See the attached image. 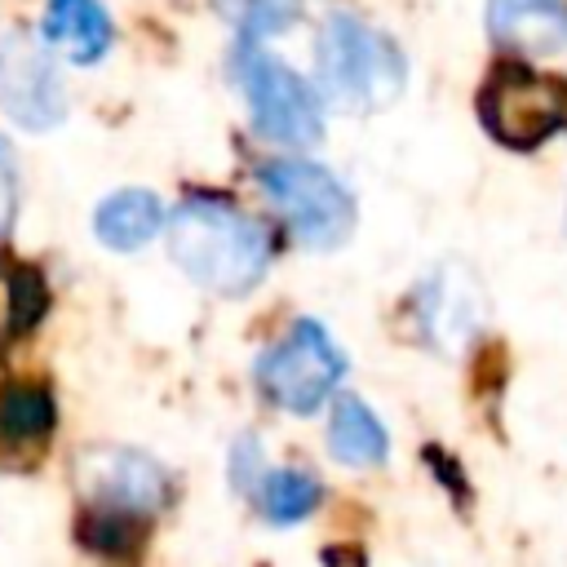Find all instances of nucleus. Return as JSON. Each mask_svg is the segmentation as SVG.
Returning a JSON list of instances; mask_svg holds the SVG:
<instances>
[{
	"label": "nucleus",
	"mask_w": 567,
	"mask_h": 567,
	"mask_svg": "<svg viewBox=\"0 0 567 567\" xmlns=\"http://www.w3.org/2000/svg\"><path fill=\"white\" fill-rule=\"evenodd\" d=\"M168 252L186 279L217 297H248L275 257L270 230L221 195H190L168 217Z\"/></svg>",
	"instance_id": "1"
},
{
	"label": "nucleus",
	"mask_w": 567,
	"mask_h": 567,
	"mask_svg": "<svg viewBox=\"0 0 567 567\" xmlns=\"http://www.w3.org/2000/svg\"><path fill=\"white\" fill-rule=\"evenodd\" d=\"M315 89L346 115H372L403 97L408 58L381 27L354 13H332L315 40Z\"/></svg>",
	"instance_id": "2"
},
{
	"label": "nucleus",
	"mask_w": 567,
	"mask_h": 567,
	"mask_svg": "<svg viewBox=\"0 0 567 567\" xmlns=\"http://www.w3.org/2000/svg\"><path fill=\"white\" fill-rule=\"evenodd\" d=\"M257 186L306 248L332 252L354 235L359 208L332 168H323L315 159H297V155L284 159L279 155V159H266L257 168Z\"/></svg>",
	"instance_id": "3"
},
{
	"label": "nucleus",
	"mask_w": 567,
	"mask_h": 567,
	"mask_svg": "<svg viewBox=\"0 0 567 567\" xmlns=\"http://www.w3.org/2000/svg\"><path fill=\"white\" fill-rule=\"evenodd\" d=\"M346 350L332 341V332L319 319H297L275 346L261 350L252 377L270 408L315 416L346 381Z\"/></svg>",
	"instance_id": "4"
},
{
	"label": "nucleus",
	"mask_w": 567,
	"mask_h": 567,
	"mask_svg": "<svg viewBox=\"0 0 567 567\" xmlns=\"http://www.w3.org/2000/svg\"><path fill=\"white\" fill-rule=\"evenodd\" d=\"M239 89L252 115V128L279 146H315L323 137V97L288 62L244 40L239 49Z\"/></svg>",
	"instance_id": "5"
},
{
	"label": "nucleus",
	"mask_w": 567,
	"mask_h": 567,
	"mask_svg": "<svg viewBox=\"0 0 567 567\" xmlns=\"http://www.w3.org/2000/svg\"><path fill=\"white\" fill-rule=\"evenodd\" d=\"M75 487L89 514H120V518H155L173 501V474L142 447L124 443H93L75 456Z\"/></svg>",
	"instance_id": "6"
},
{
	"label": "nucleus",
	"mask_w": 567,
	"mask_h": 567,
	"mask_svg": "<svg viewBox=\"0 0 567 567\" xmlns=\"http://www.w3.org/2000/svg\"><path fill=\"white\" fill-rule=\"evenodd\" d=\"M478 120L496 142L532 151L567 124V93L554 80L536 75L523 58H514L487 75L478 93Z\"/></svg>",
	"instance_id": "7"
},
{
	"label": "nucleus",
	"mask_w": 567,
	"mask_h": 567,
	"mask_svg": "<svg viewBox=\"0 0 567 567\" xmlns=\"http://www.w3.org/2000/svg\"><path fill=\"white\" fill-rule=\"evenodd\" d=\"M0 111L31 133H49L66 115L58 66L27 31L9 22H0Z\"/></svg>",
	"instance_id": "8"
},
{
	"label": "nucleus",
	"mask_w": 567,
	"mask_h": 567,
	"mask_svg": "<svg viewBox=\"0 0 567 567\" xmlns=\"http://www.w3.org/2000/svg\"><path fill=\"white\" fill-rule=\"evenodd\" d=\"M412 310L421 341L443 354H456L483 328V288L465 266H439L430 279H421Z\"/></svg>",
	"instance_id": "9"
},
{
	"label": "nucleus",
	"mask_w": 567,
	"mask_h": 567,
	"mask_svg": "<svg viewBox=\"0 0 567 567\" xmlns=\"http://www.w3.org/2000/svg\"><path fill=\"white\" fill-rule=\"evenodd\" d=\"M58 430L53 394L35 381L0 390V470H35Z\"/></svg>",
	"instance_id": "10"
},
{
	"label": "nucleus",
	"mask_w": 567,
	"mask_h": 567,
	"mask_svg": "<svg viewBox=\"0 0 567 567\" xmlns=\"http://www.w3.org/2000/svg\"><path fill=\"white\" fill-rule=\"evenodd\" d=\"M487 31L509 58L567 49V0H487Z\"/></svg>",
	"instance_id": "11"
},
{
	"label": "nucleus",
	"mask_w": 567,
	"mask_h": 567,
	"mask_svg": "<svg viewBox=\"0 0 567 567\" xmlns=\"http://www.w3.org/2000/svg\"><path fill=\"white\" fill-rule=\"evenodd\" d=\"M40 35L49 49L71 58L75 66H93L111 53L115 27L102 0H49L40 18Z\"/></svg>",
	"instance_id": "12"
},
{
	"label": "nucleus",
	"mask_w": 567,
	"mask_h": 567,
	"mask_svg": "<svg viewBox=\"0 0 567 567\" xmlns=\"http://www.w3.org/2000/svg\"><path fill=\"white\" fill-rule=\"evenodd\" d=\"M93 230H97V244H106L115 252H137L164 230V204L155 190L124 186L97 204Z\"/></svg>",
	"instance_id": "13"
},
{
	"label": "nucleus",
	"mask_w": 567,
	"mask_h": 567,
	"mask_svg": "<svg viewBox=\"0 0 567 567\" xmlns=\"http://www.w3.org/2000/svg\"><path fill=\"white\" fill-rule=\"evenodd\" d=\"M328 456L350 465V470H372L390 456V434L363 399L341 394L332 403V412H328Z\"/></svg>",
	"instance_id": "14"
},
{
	"label": "nucleus",
	"mask_w": 567,
	"mask_h": 567,
	"mask_svg": "<svg viewBox=\"0 0 567 567\" xmlns=\"http://www.w3.org/2000/svg\"><path fill=\"white\" fill-rule=\"evenodd\" d=\"M44 306H49V288H44L40 270L27 261L0 257V346L31 332L40 323Z\"/></svg>",
	"instance_id": "15"
},
{
	"label": "nucleus",
	"mask_w": 567,
	"mask_h": 567,
	"mask_svg": "<svg viewBox=\"0 0 567 567\" xmlns=\"http://www.w3.org/2000/svg\"><path fill=\"white\" fill-rule=\"evenodd\" d=\"M257 501H261V514L275 527H292V523H301V518H310L319 509L323 487L306 470H270L257 483Z\"/></svg>",
	"instance_id": "16"
},
{
	"label": "nucleus",
	"mask_w": 567,
	"mask_h": 567,
	"mask_svg": "<svg viewBox=\"0 0 567 567\" xmlns=\"http://www.w3.org/2000/svg\"><path fill=\"white\" fill-rule=\"evenodd\" d=\"M230 27H239L244 40H261L275 31H288L301 13V0H213Z\"/></svg>",
	"instance_id": "17"
},
{
	"label": "nucleus",
	"mask_w": 567,
	"mask_h": 567,
	"mask_svg": "<svg viewBox=\"0 0 567 567\" xmlns=\"http://www.w3.org/2000/svg\"><path fill=\"white\" fill-rule=\"evenodd\" d=\"M261 447H257V439L252 434H239L235 439V447H230V483H235V492H257V483H261Z\"/></svg>",
	"instance_id": "18"
},
{
	"label": "nucleus",
	"mask_w": 567,
	"mask_h": 567,
	"mask_svg": "<svg viewBox=\"0 0 567 567\" xmlns=\"http://www.w3.org/2000/svg\"><path fill=\"white\" fill-rule=\"evenodd\" d=\"M18 213V164H13V146L0 137V239L13 226Z\"/></svg>",
	"instance_id": "19"
}]
</instances>
